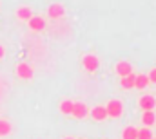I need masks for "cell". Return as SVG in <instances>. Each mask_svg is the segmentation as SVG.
Masks as SVG:
<instances>
[{
  "instance_id": "obj_1",
  "label": "cell",
  "mask_w": 156,
  "mask_h": 139,
  "mask_svg": "<svg viewBox=\"0 0 156 139\" xmlns=\"http://www.w3.org/2000/svg\"><path fill=\"white\" fill-rule=\"evenodd\" d=\"M105 112H107L109 117H120L123 114V105H122V101H118V100H111L107 103V107H105Z\"/></svg>"
},
{
  "instance_id": "obj_2",
  "label": "cell",
  "mask_w": 156,
  "mask_h": 139,
  "mask_svg": "<svg viewBox=\"0 0 156 139\" xmlns=\"http://www.w3.org/2000/svg\"><path fill=\"white\" fill-rule=\"evenodd\" d=\"M82 63H83V67H85L87 72H96L98 67H100V60L94 54H85L83 60H82Z\"/></svg>"
},
{
  "instance_id": "obj_3",
  "label": "cell",
  "mask_w": 156,
  "mask_h": 139,
  "mask_svg": "<svg viewBox=\"0 0 156 139\" xmlns=\"http://www.w3.org/2000/svg\"><path fill=\"white\" fill-rule=\"evenodd\" d=\"M140 107L144 108V112H151V110H154L156 98H154V96H151V94L142 96V98H140Z\"/></svg>"
},
{
  "instance_id": "obj_4",
  "label": "cell",
  "mask_w": 156,
  "mask_h": 139,
  "mask_svg": "<svg viewBox=\"0 0 156 139\" xmlns=\"http://www.w3.org/2000/svg\"><path fill=\"white\" fill-rule=\"evenodd\" d=\"M16 74L22 78V80H31L33 78V67L29 65V63H18V67H16Z\"/></svg>"
},
{
  "instance_id": "obj_5",
  "label": "cell",
  "mask_w": 156,
  "mask_h": 139,
  "mask_svg": "<svg viewBox=\"0 0 156 139\" xmlns=\"http://www.w3.org/2000/svg\"><path fill=\"white\" fill-rule=\"evenodd\" d=\"M76 119H83L87 114H89V110H87V105L82 103V101H76V103H73V112H71Z\"/></svg>"
},
{
  "instance_id": "obj_6",
  "label": "cell",
  "mask_w": 156,
  "mask_h": 139,
  "mask_svg": "<svg viewBox=\"0 0 156 139\" xmlns=\"http://www.w3.org/2000/svg\"><path fill=\"white\" fill-rule=\"evenodd\" d=\"M27 24H29V29H33V31H44L45 29V20L42 16H31L27 20Z\"/></svg>"
},
{
  "instance_id": "obj_7",
  "label": "cell",
  "mask_w": 156,
  "mask_h": 139,
  "mask_svg": "<svg viewBox=\"0 0 156 139\" xmlns=\"http://www.w3.org/2000/svg\"><path fill=\"white\" fill-rule=\"evenodd\" d=\"M115 70H116L118 76H129V74H133V65L129 63V62H118L116 67H115Z\"/></svg>"
},
{
  "instance_id": "obj_8",
  "label": "cell",
  "mask_w": 156,
  "mask_h": 139,
  "mask_svg": "<svg viewBox=\"0 0 156 139\" xmlns=\"http://www.w3.org/2000/svg\"><path fill=\"white\" fill-rule=\"evenodd\" d=\"M64 13H66V9H64L62 4H51L49 9H47L49 18H60V16H64Z\"/></svg>"
},
{
  "instance_id": "obj_9",
  "label": "cell",
  "mask_w": 156,
  "mask_h": 139,
  "mask_svg": "<svg viewBox=\"0 0 156 139\" xmlns=\"http://www.w3.org/2000/svg\"><path fill=\"white\" fill-rule=\"evenodd\" d=\"M91 117H93L94 121H104V119H107V112H105V107H102V105L94 107V108L91 110Z\"/></svg>"
},
{
  "instance_id": "obj_10",
  "label": "cell",
  "mask_w": 156,
  "mask_h": 139,
  "mask_svg": "<svg viewBox=\"0 0 156 139\" xmlns=\"http://www.w3.org/2000/svg\"><path fill=\"white\" fill-rule=\"evenodd\" d=\"M154 121H156V116H154L153 110H151V112H144V116H142V123H144V127L151 128V127L154 125Z\"/></svg>"
},
{
  "instance_id": "obj_11",
  "label": "cell",
  "mask_w": 156,
  "mask_h": 139,
  "mask_svg": "<svg viewBox=\"0 0 156 139\" xmlns=\"http://www.w3.org/2000/svg\"><path fill=\"white\" fill-rule=\"evenodd\" d=\"M147 85H149V78H147V74H136L134 89H145Z\"/></svg>"
},
{
  "instance_id": "obj_12",
  "label": "cell",
  "mask_w": 156,
  "mask_h": 139,
  "mask_svg": "<svg viewBox=\"0 0 156 139\" xmlns=\"http://www.w3.org/2000/svg\"><path fill=\"white\" fill-rule=\"evenodd\" d=\"M134 80H136V74H129V76H123L120 80V85L123 89H134Z\"/></svg>"
},
{
  "instance_id": "obj_13",
  "label": "cell",
  "mask_w": 156,
  "mask_h": 139,
  "mask_svg": "<svg viewBox=\"0 0 156 139\" xmlns=\"http://www.w3.org/2000/svg\"><path fill=\"white\" fill-rule=\"evenodd\" d=\"M138 137V130L136 127H125L122 132V139H136Z\"/></svg>"
},
{
  "instance_id": "obj_14",
  "label": "cell",
  "mask_w": 156,
  "mask_h": 139,
  "mask_svg": "<svg viewBox=\"0 0 156 139\" xmlns=\"http://www.w3.org/2000/svg\"><path fill=\"white\" fill-rule=\"evenodd\" d=\"M11 134V123L5 119H0V137H5Z\"/></svg>"
},
{
  "instance_id": "obj_15",
  "label": "cell",
  "mask_w": 156,
  "mask_h": 139,
  "mask_svg": "<svg viewBox=\"0 0 156 139\" xmlns=\"http://www.w3.org/2000/svg\"><path fill=\"white\" fill-rule=\"evenodd\" d=\"M16 16H18L20 20H29V18L33 16V11H31L29 7H20V9L16 11Z\"/></svg>"
},
{
  "instance_id": "obj_16",
  "label": "cell",
  "mask_w": 156,
  "mask_h": 139,
  "mask_svg": "<svg viewBox=\"0 0 156 139\" xmlns=\"http://www.w3.org/2000/svg\"><path fill=\"white\" fill-rule=\"evenodd\" d=\"M60 112H62V114H71V112H73V101L64 100V101L60 103Z\"/></svg>"
},
{
  "instance_id": "obj_17",
  "label": "cell",
  "mask_w": 156,
  "mask_h": 139,
  "mask_svg": "<svg viewBox=\"0 0 156 139\" xmlns=\"http://www.w3.org/2000/svg\"><path fill=\"white\" fill-rule=\"evenodd\" d=\"M136 139H153V132H151V128L144 127L142 130H138V137Z\"/></svg>"
},
{
  "instance_id": "obj_18",
  "label": "cell",
  "mask_w": 156,
  "mask_h": 139,
  "mask_svg": "<svg viewBox=\"0 0 156 139\" xmlns=\"http://www.w3.org/2000/svg\"><path fill=\"white\" fill-rule=\"evenodd\" d=\"M149 78V83H156V69H151V72L147 74Z\"/></svg>"
},
{
  "instance_id": "obj_19",
  "label": "cell",
  "mask_w": 156,
  "mask_h": 139,
  "mask_svg": "<svg viewBox=\"0 0 156 139\" xmlns=\"http://www.w3.org/2000/svg\"><path fill=\"white\" fill-rule=\"evenodd\" d=\"M4 54H5V51H4V47H2V45H0V60H2V58H4Z\"/></svg>"
},
{
  "instance_id": "obj_20",
  "label": "cell",
  "mask_w": 156,
  "mask_h": 139,
  "mask_svg": "<svg viewBox=\"0 0 156 139\" xmlns=\"http://www.w3.org/2000/svg\"><path fill=\"white\" fill-rule=\"evenodd\" d=\"M64 139H73V137H64Z\"/></svg>"
},
{
  "instance_id": "obj_21",
  "label": "cell",
  "mask_w": 156,
  "mask_h": 139,
  "mask_svg": "<svg viewBox=\"0 0 156 139\" xmlns=\"http://www.w3.org/2000/svg\"><path fill=\"white\" fill-rule=\"evenodd\" d=\"M153 139H154V137H153Z\"/></svg>"
}]
</instances>
